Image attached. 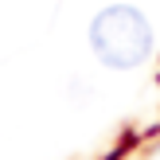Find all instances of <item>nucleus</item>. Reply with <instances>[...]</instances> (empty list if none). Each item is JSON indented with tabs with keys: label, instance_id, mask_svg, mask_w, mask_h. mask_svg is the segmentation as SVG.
I'll return each instance as SVG.
<instances>
[{
	"label": "nucleus",
	"instance_id": "1",
	"mask_svg": "<svg viewBox=\"0 0 160 160\" xmlns=\"http://www.w3.org/2000/svg\"><path fill=\"white\" fill-rule=\"evenodd\" d=\"M90 51L109 70H133L152 55V23L133 4H109L90 23Z\"/></svg>",
	"mask_w": 160,
	"mask_h": 160
}]
</instances>
